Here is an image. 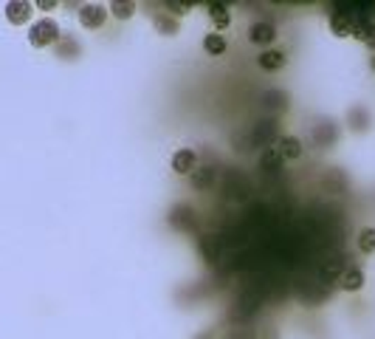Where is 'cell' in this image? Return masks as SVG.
Listing matches in <instances>:
<instances>
[{
  "label": "cell",
  "instance_id": "1",
  "mask_svg": "<svg viewBox=\"0 0 375 339\" xmlns=\"http://www.w3.org/2000/svg\"><path fill=\"white\" fill-rule=\"evenodd\" d=\"M60 40V26L51 20V17H43L37 23H31L28 28V43L34 48H48V46H57Z\"/></svg>",
  "mask_w": 375,
  "mask_h": 339
},
{
  "label": "cell",
  "instance_id": "2",
  "mask_svg": "<svg viewBox=\"0 0 375 339\" xmlns=\"http://www.w3.org/2000/svg\"><path fill=\"white\" fill-rule=\"evenodd\" d=\"M359 11H356V3H336L333 11H330V28L336 37H350L353 34V23H356Z\"/></svg>",
  "mask_w": 375,
  "mask_h": 339
},
{
  "label": "cell",
  "instance_id": "3",
  "mask_svg": "<svg viewBox=\"0 0 375 339\" xmlns=\"http://www.w3.org/2000/svg\"><path fill=\"white\" fill-rule=\"evenodd\" d=\"M198 224V212L189 207V204H178L172 212H169V226L172 229H181V232H192Z\"/></svg>",
  "mask_w": 375,
  "mask_h": 339
},
{
  "label": "cell",
  "instance_id": "4",
  "mask_svg": "<svg viewBox=\"0 0 375 339\" xmlns=\"http://www.w3.org/2000/svg\"><path fill=\"white\" fill-rule=\"evenodd\" d=\"M277 139V122L274 119H260L251 130V147H271Z\"/></svg>",
  "mask_w": 375,
  "mask_h": 339
},
{
  "label": "cell",
  "instance_id": "5",
  "mask_svg": "<svg viewBox=\"0 0 375 339\" xmlns=\"http://www.w3.org/2000/svg\"><path fill=\"white\" fill-rule=\"evenodd\" d=\"M105 20H107L105 6H96V3H85V6H79V23H82L85 28H102Z\"/></svg>",
  "mask_w": 375,
  "mask_h": 339
},
{
  "label": "cell",
  "instance_id": "6",
  "mask_svg": "<svg viewBox=\"0 0 375 339\" xmlns=\"http://www.w3.org/2000/svg\"><path fill=\"white\" fill-rule=\"evenodd\" d=\"M248 40H251L254 46H271V43L277 40V28H274V23H268V20H257V23L248 28Z\"/></svg>",
  "mask_w": 375,
  "mask_h": 339
},
{
  "label": "cell",
  "instance_id": "7",
  "mask_svg": "<svg viewBox=\"0 0 375 339\" xmlns=\"http://www.w3.org/2000/svg\"><path fill=\"white\" fill-rule=\"evenodd\" d=\"M31 9L34 6L26 0H11V3H6V20L11 26H26L31 20Z\"/></svg>",
  "mask_w": 375,
  "mask_h": 339
},
{
  "label": "cell",
  "instance_id": "8",
  "mask_svg": "<svg viewBox=\"0 0 375 339\" xmlns=\"http://www.w3.org/2000/svg\"><path fill=\"white\" fill-rule=\"evenodd\" d=\"M336 139H339V127H336V122H319L316 127H313V142L324 150V147H330V145H336Z\"/></svg>",
  "mask_w": 375,
  "mask_h": 339
},
{
  "label": "cell",
  "instance_id": "9",
  "mask_svg": "<svg viewBox=\"0 0 375 339\" xmlns=\"http://www.w3.org/2000/svg\"><path fill=\"white\" fill-rule=\"evenodd\" d=\"M152 26H155V31L164 34V37H175V34L181 31V23H178L172 14H167V11L152 14Z\"/></svg>",
  "mask_w": 375,
  "mask_h": 339
},
{
  "label": "cell",
  "instance_id": "10",
  "mask_svg": "<svg viewBox=\"0 0 375 339\" xmlns=\"http://www.w3.org/2000/svg\"><path fill=\"white\" fill-rule=\"evenodd\" d=\"M263 108H265V110H274V113L288 110V93H285V90H280V88L265 90V93H263Z\"/></svg>",
  "mask_w": 375,
  "mask_h": 339
},
{
  "label": "cell",
  "instance_id": "11",
  "mask_svg": "<svg viewBox=\"0 0 375 339\" xmlns=\"http://www.w3.org/2000/svg\"><path fill=\"white\" fill-rule=\"evenodd\" d=\"M339 286H342L344 291H361V288H364V271H361L359 266L344 268L342 277H339Z\"/></svg>",
  "mask_w": 375,
  "mask_h": 339
},
{
  "label": "cell",
  "instance_id": "12",
  "mask_svg": "<svg viewBox=\"0 0 375 339\" xmlns=\"http://www.w3.org/2000/svg\"><path fill=\"white\" fill-rule=\"evenodd\" d=\"M195 162H198L195 150L181 147V150L172 156V170H175V172H181V175H186V172H192V170H195Z\"/></svg>",
  "mask_w": 375,
  "mask_h": 339
},
{
  "label": "cell",
  "instance_id": "13",
  "mask_svg": "<svg viewBox=\"0 0 375 339\" xmlns=\"http://www.w3.org/2000/svg\"><path fill=\"white\" fill-rule=\"evenodd\" d=\"M285 63H288L285 51H263V54L257 57V66H260L263 71H280Z\"/></svg>",
  "mask_w": 375,
  "mask_h": 339
},
{
  "label": "cell",
  "instance_id": "14",
  "mask_svg": "<svg viewBox=\"0 0 375 339\" xmlns=\"http://www.w3.org/2000/svg\"><path fill=\"white\" fill-rule=\"evenodd\" d=\"M198 249H201V257H204L206 263H218V260H221V244H218L215 235H204V238L198 241Z\"/></svg>",
  "mask_w": 375,
  "mask_h": 339
},
{
  "label": "cell",
  "instance_id": "15",
  "mask_svg": "<svg viewBox=\"0 0 375 339\" xmlns=\"http://www.w3.org/2000/svg\"><path fill=\"white\" fill-rule=\"evenodd\" d=\"M277 150L282 153V159L294 162V159H300V156H302V142L297 139V136H280V142H277Z\"/></svg>",
  "mask_w": 375,
  "mask_h": 339
},
{
  "label": "cell",
  "instance_id": "16",
  "mask_svg": "<svg viewBox=\"0 0 375 339\" xmlns=\"http://www.w3.org/2000/svg\"><path fill=\"white\" fill-rule=\"evenodd\" d=\"M209 20H212V26H215L218 31L228 28V23H231L228 6H226V3H209Z\"/></svg>",
  "mask_w": 375,
  "mask_h": 339
},
{
  "label": "cell",
  "instance_id": "17",
  "mask_svg": "<svg viewBox=\"0 0 375 339\" xmlns=\"http://www.w3.org/2000/svg\"><path fill=\"white\" fill-rule=\"evenodd\" d=\"M79 54H82V48H79V43H76L74 37L60 34V40H57V57H63V60H76Z\"/></svg>",
  "mask_w": 375,
  "mask_h": 339
},
{
  "label": "cell",
  "instance_id": "18",
  "mask_svg": "<svg viewBox=\"0 0 375 339\" xmlns=\"http://www.w3.org/2000/svg\"><path fill=\"white\" fill-rule=\"evenodd\" d=\"M339 277H342V263H339V260H330V263H324V266L319 268V283H322V286L339 283Z\"/></svg>",
  "mask_w": 375,
  "mask_h": 339
},
{
  "label": "cell",
  "instance_id": "19",
  "mask_svg": "<svg viewBox=\"0 0 375 339\" xmlns=\"http://www.w3.org/2000/svg\"><path fill=\"white\" fill-rule=\"evenodd\" d=\"M204 51H206L209 57H221L226 51V37L223 34H218V31H215V34H206V37H204Z\"/></svg>",
  "mask_w": 375,
  "mask_h": 339
},
{
  "label": "cell",
  "instance_id": "20",
  "mask_svg": "<svg viewBox=\"0 0 375 339\" xmlns=\"http://www.w3.org/2000/svg\"><path fill=\"white\" fill-rule=\"evenodd\" d=\"M212 184H215V167L192 170V187L195 189H209Z\"/></svg>",
  "mask_w": 375,
  "mask_h": 339
},
{
  "label": "cell",
  "instance_id": "21",
  "mask_svg": "<svg viewBox=\"0 0 375 339\" xmlns=\"http://www.w3.org/2000/svg\"><path fill=\"white\" fill-rule=\"evenodd\" d=\"M282 162H285V159H282V153H280L277 147H265V150H263V156H260V167L271 170V172L282 167Z\"/></svg>",
  "mask_w": 375,
  "mask_h": 339
},
{
  "label": "cell",
  "instance_id": "22",
  "mask_svg": "<svg viewBox=\"0 0 375 339\" xmlns=\"http://www.w3.org/2000/svg\"><path fill=\"white\" fill-rule=\"evenodd\" d=\"M110 11H113V17H119V20H130L133 14H136V3H125V0H113L110 6H107Z\"/></svg>",
  "mask_w": 375,
  "mask_h": 339
},
{
  "label": "cell",
  "instance_id": "23",
  "mask_svg": "<svg viewBox=\"0 0 375 339\" xmlns=\"http://www.w3.org/2000/svg\"><path fill=\"white\" fill-rule=\"evenodd\" d=\"M359 249H361L364 254L375 252V229L373 226H367V229L359 232Z\"/></svg>",
  "mask_w": 375,
  "mask_h": 339
},
{
  "label": "cell",
  "instance_id": "24",
  "mask_svg": "<svg viewBox=\"0 0 375 339\" xmlns=\"http://www.w3.org/2000/svg\"><path fill=\"white\" fill-rule=\"evenodd\" d=\"M164 9H167V14H172V17L178 20V17H184V14L192 9V3H178V0H169V3H164Z\"/></svg>",
  "mask_w": 375,
  "mask_h": 339
},
{
  "label": "cell",
  "instance_id": "25",
  "mask_svg": "<svg viewBox=\"0 0 375 339\" xmlns=\"http://www.w3.org/2000/svg\"><path fill=\"white\" fill-rule=\"evenodd\" d=\"M37 6H40V9H57V3H54V0H40Z\"/></svg>",
  "mask_w": 375,
  "mask_h": 339
},
{
  "label": "cell",
  "instance_id": "26",
  "mask_svg": "<svg viewBox=\"0 0 375 339\" xmlns=\"http://www.w3.org/2000/svg\"><path fill=\"white\" fill-rule=\"evenodd\" d=\"M228 339H251V337H248L245 331H231V334H228Z\"/></svg>",
  "mask_w": 375,
  "mask_h": 339
},
{
  "label": "cell",
  "instance_id": "27",
  "mask_svg": "<svg viewBox=\"0 0 375 339\" xmlns=\"http://www.w3.org/2000/svg\"><path fill=\"white\" fill-rule=\"evenodd\" d=\"M364 46H367V48H373V51H375V31L370 34V37H367V43H364Z\"/></svg>",
  "mask_w": 375,
  "mask_h": 339
},
{
  "label": "cell",
  "instance_id": "28",
  "mask_svg": "<svg viewBox=\"0 0 375 339\" xmlns=\"http://www.w3.org/2000/svg\"><path fill=\"white\" fill-rule=\"evenodd\" d=\"M370 68L375 71V54H373V60H370Z\"/></svg>",
  "mask_w": 375,
  "mask_h": 339
}]
</instances>
